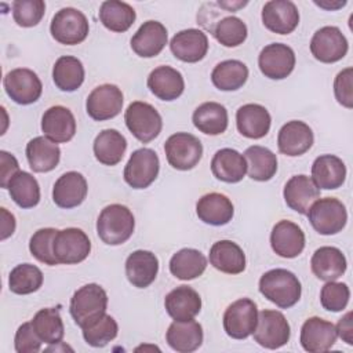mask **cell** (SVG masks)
Instances as JSON below:
<instances>
[{"instance_id": "1", "label": "cell", "mask_w": 353, "mask_h": 353, "mask_svg": "<svg viewBox=\"0 0 353 353\" xmlns=\"http://www.w3.org/2000/svg\"><path fill=\"white\" fill-rule=\"evenodd\" d=\"M259 292L272 303L281 309L294 306L302 294L301 281L287 269H272L259 279Z\"/></svg>"}, {"instance_id": "2", "label": "cell", "mask_w": 353, "mask_h": 353, "mask_svg": "<svg viewBox=\"0 0 353 353\" xmlns=\"http://www.w3.org/2000/svg\"><path fill=\"white\" fill-rule=\"evenodd\" d=\"M135 219L128 207L123 204L106 205L98 216L97 233L108 245H120L134 233Z\"/></svg>"}, {"instance_id": "3", "label": "cell", "mask_w": 353, "mask_h": 353, "mask_svg": "<svg viewBox=\"0 0 353 353\" xmlns=\"http://www.w3.org/2000/svg\"><path fill=\"white\" fill-rule=\"evenodd\" d=\"M108 294L95 283L80 287L70 298L69 312L74 323L81 328L88 321L106 313Z\"/></svg>"}, {"instance_id": "4", "label": "cell", "mask_w": 353, "mask_h": 353, "mask_svg": "<svg viewBox=\"0 0 353 353\" xmlns=\"http://www.w3.org/2000/svg\"><path fill=\"white\" fill-rule=\"evenodd\" d=\"M306 215L313 229L323 236L339 233L347 222L346 207L335 197L317 199Z\"/></svg>"}, {"instance_id": "5", "label": "cell", "mask_w": 353, "mask_h": 353, "mask_svg": "<svg viewBox=\"0 0 353 353\" xmlns=\"http://www.w3.org/2000/svg\"><path fill=\"white\" fill-rule=\"evenodd\" d=\"M124 121L130 132L142 143H148L159 137L163 128L160 113L148 102L135 101L128 105Z\"/></svg>"}, {"instance_id": "6", "label": "cell", "mask_w": 353, "mask_h": 353, "mask_svg": "<svg viewBox=\"0 0 353 353\" xmlns=\"http://www.w3.org/2000/svg\"><path fill=\"white\" fill-rule=\"evenodd\" d=\"M51 36L65 46L83 43L90 32L87 17L77 8L65 7L55 12L50 25Z\"/></svg>"}, {"instance_id": "7", "label": "cell", "mask_w": 353, "mask_h": 353, "mask_svg": "<svg viewBox=\"0 0 353 353\" xmlns=\"http://www.w3.org/2000/svg\"><path fill=\"white\" fill-rule=\"evenodd\" d=\"M168 164L179 171L194 168L203 157L200 139L189 132H175L164 143Z\"/></svg>"}, {"instance_id": "8", "label": "cell", "mask_w": 353, "mask_h": 353, "mask_svg": "<svg viewBox=\"0 0 353 353\" xmlns=\"http://www.w3.org/2000/svg\"><path fill=\"white\" fill-rule=\"evenodd\" d=\"M160 170V160L157 153L149 148H141L131 153L124 167V181L132 189H145L150 186Z\"/></svg>"}, {"instance_id": "9", "label": "cell", "mask_w": 353, "mask_h": 353, "mask_svg": "<svg viewBox=\"0 0 353 353\" xmlns=\"http://www.w3.org/2000/svg\"><path fill=\"white\" fill-rule=\"evenodd\" d=\"M254 339L266 349H279L290 341L291 330L285 316L279 310L265 309L258 313Z\"/></svg>"}, {"instance_id": "10", "label": "cell", "mask_w": 353, "mask_h": 353, "mask_svg": "<svg viewBox=\"0 0 353 353\" xmlns=\"http://www.w3.org/2000/svg\"><path fill=\"white\" fill-rule=\"evenodd\" d=\"M258 321L256 303L250 298H240L230 303L223 313V330L233 339L248 338Z\"/></svg>"}, {"instance_id": "11", "label": "cell", "mask_w": 353, "mask_h": 353, "mask_svg": "<svg viewBox=\"0 0 353 353\" xmlns=\"http://www.w3.org/2000/svg\"><path fill=\"white\" fill-rule=\"evenodd\" d=\"M91 251V241L79 228L58 230L54 240V255L58 263L76 265L83 262Z\"/></svg>"}, {"instance_id": "12", "label": "cell", "mask_w": 353, "mask_h": 353, "mask_svg": "<svg viewBox=\"0 0 353 353\" xmlns=\"http://www.w3.org/2000/svg\"><path fill=\"white\" fill-rule=\"evenodd\" d=\"M3 85L7 95L18 105L34 103L43 91L39 76L26 68L10 70L3 79Z\"/></svg>"}, {"instance_id": "13", "label": "cell", "mask_w": 353, "mask_h": 353, "mask_svg": "<svg viewBox=\"0 0 353 353\" xmlns=\"http://www.w3.org/2000/svg\"><path fill=\"white\" fill-rule=\"evenodd\" d=\"M347 50V40L336 26L320 28L310 40L312 55L323 63H334L341 61L346 55Z\"/></svg>"}, {"instance_id": "14", "label": "cell", "mask_w": 353, "mask_h": 353, "mask_svg": "<svg viewBox=\"0 0 353 353\" xmlns=\"http://www.w3.org/2000/svg\"><path fill=\"white\" fill-rule=\"evenodd\" d=\"M258 66L268 79H285L295 68V52L290 46L283 43L268 44L259 52Z\"/></svg>"}, {"instance_id": "15", "label": "cell", "mask_w": 353, "mask_h": 353, "mask_svg": "<svg viewBox=\"0 0 353 353\" xmlns=\"http://www.w3.org/2000/svg\"><path fill=\"white\" fill-rule=\"evenodd\" d=\"M123 92L114 84H101L87 97L85 110L95 121H103L116 117L123 108Z\"/></svg>"}, {"instance_id": "16", "label": "cell", "mask_w": 353, "mask_h": 353, "mask_svg": "<svg viewBox=\"0 0 353 353\" xmlns=\"http://www.w3.org/2000/svg\"><path fill=\"white\" fill-rule=\"evenodd\" d=\"M336 338V328L331 321L313 316L302 324L299 342L309 353H323L334 346Z\"/></svg>"}, {"instance_id": "17", "label": "cell", "mask_w": 353, "mask_h": 353, "mask_svg": "<svg viewBox=\"0 0 353 353\" xmlns=\"http://www.w3.org/2000/svg\"><path fill=\"white\" fill-rule=\"evenodd\" d=\"M262 23L277 34L292 33L299 23V11L290 0H270L262 8Z\"/></svg>"}, {"instance_id": "18", "label": "cell", "mask_w": 353, "mask_h": 353, "mask_svg": "<svg viewBox=\"0 0 353 353\" xmlns=\"http://www.w3.org/2000/svg\"><path fill=\"white\" fill-rule=\"evenodd\" d=\"M170 50L175 58L182 62L196 63L201 61L208 51L207 34L200 29H185L174 34L170 41Z\"/></svg>"}, {"instance_id": "19", "label": "cell", "mask_w": 353, "mask_h": 353, "mask_svg": "<svg viewBox=\"0 0 353 353\" xmlns=\"http://www.w3.org/2000/svg\"><path fill=\"white\" fill-rule=\"evenodd\" d=\"M313 141L314 137L312 128L301 120L285 123L277 134V148L280 153L290 157L306 153L312 148Z\"/></svg>"}, {"instance_id": "20", "label": "cell", "mask_w": 353, "mask_h": 353, "mask_svg": "<svg viewBox=\"0 0 353 353\" xmlns=\"http://www.w3.org/2000/svg\"><path fill=\"white\" fill-rule=\"evenodd\" d=\"M41 131L50 141L66 143L76 134V119L68 108L62 105L51 106L41 117Z\"/></svg>"}, {"instance_id": "21", "label": "cell", "mask_w": 353, "mask_h": 353, "mask_svg": "<svg viewBox=\"0 0 353 353\" xmlns=\"http://www.w3.org/2000/svg\"><path fill=\"white\" fill-rule=\"evenodd\" d=\"M272 250L283 258H296L305 248V233L294 222L281 219L270 233Z\"/></svg>"}, {"instance_id": "22", "label": "cell", "mask_w": 353, "mask_h": 353, "mask_svg": "<svg viewBox=\"0 0 353 353\" xmlns=\"http://www.w3.org/2000/svg\"><path fill=\"white\" fill-rule=\"evenodd\" d=\"M168 33L165 26L159 21L143 22L131 37L132 51L142 58L157 57L165 47Z\"/></svg>"}, {"instance_id": "23", "label": "cell", "mask_w": 353, "mask_h": 353, "mask_svg": "<svg viewBox=\"0 0 353 353\" xmlns=\"http://www.w3.org/2000/svg\"><path fill=\"white\" fill-rule=\"evenodd\" d=\"M88 192L85 178L77 171L62 174L54 183L52 200L59 208H74L80 205Z\"/></svg>"}, {"instance_id": "24", "label": "cell", "mask_w": 353, "mask_h": 353, "mask_svg": "<svg viewBox=\"0 0 353 353\" xmlns=\"http://www.w3.org/2000/svg\"><path fill=\"white\" fill-rule=\"evenodd\" d=\"M285 204L298 214H307L310 205L320 199V189L307 175L299 174L291 176L283 190Z\"/></svg>"}, {"instance_id": "25", "label": "cell", "mask_w": 353, "mask_h": 353, "mask_svg": "<svg viewBox=\"0 0 353 353\" xmlns=\"http://www.w3.org/2000/svg\"><path fill=\"white\" fill-rule=\"evenodd\" d=\"M272 117L268 109L259 103H245L236 112L237 131L250 139H261L268 135Z\"/></svg>"}, {"instance_id": "26", "label": "cell", "mask_w": 353, "mask_h": 353, "mask_svg": "<svg viewBox=\"0 0 353 353\" xmlns=\"http://www.w3.org/2000/svg\"><path fill=\"white\" fill-rule=\"evenodd\" d=\"M164 307L175 321L192 320L201 310V298L192 287L179 285L165 295Z\"/></svg>"}, {"instance_id": "27", "label": "cell", "mask_w": 353, "mask_h": 353, "mask_svg": "<svg viewBox=\"0 0 353 353\" xmlns=\"http://www.w3.org/2000/svg\"><path fill=\"white\" fill-rule=\"evenodd\" d=\"M159 259L152 251L137 250L125 259V276L137 288L149 287L157 277Z\"/></svg>"}, {"instance_id": "28", "label": "cell", "mask_w": 353, "mask_h": 353, "mask_svg": "<svg viewBox=\"0 0 353 353\" xmlns=\"http://www.w3.org/2000/svg\"><path fill=\"white\" fill-rule=\"evenodd\" d=\"M148 88L161 101H174L185 90V81L179 70L161 65L154 68L148 76Z\"/></svg>"}, {"instance_id": "29", "label": "cell", "mask_w": 353, "mask_h": 353, "mask_svg": "<svg viewBox=\"0 0 353 353\" xmlns=\"http://www.w3.org/2000/svg\"><path fill=\"white\" fill-rule=\"evenodd\" d=\"M196 214L200 221L212 226H222L232 221L234 208L230 199L222 193H207L196 204Z\"/></svg>"}, {"instance_id": "30", "label": "cell", "mask_w": 353, "mask_h": 353, "mask_svg": "<svg viewBox=\"0 0 353 353\" xmlns=\"http://www.w3.org/2000/svg\"><path fill=\"white\" fill-rule=\"evenodd\" d=\"M313 274L323 281H335L347 268V262L342 251L336 247L324 245L314 251L310 259Z\"/></svg>"}, {"instance_id": "31", "label": "cell", "mask_w": 353, "mask_h": 353, "mask_svg": "<svg viewBox=\"0 0 353 353\" xmlns=\"http://www.w3.org/2000/svg\"><path fill=\"white\" fill-rule=\"evenodd\" d=\"M168 346L178 353H190L203 343V327L196 320L172 321L165 332Z\"/></svg>"}, {"instance_id": "32", "label": "cell", "mask_w": 353, "mask_h": 353, "mask_svg": "<svg viewBox=\"0 0 353 353\" xmlns=\"http://www.w3.org/2000/svg\"><path fill=\"white\" fill-rule=\"evenodd\" d=\"M312 179L319 189H338L346 179V165L335 154H321L312 164Z\"/></svg>"}, {"instance_id": "33", "label": "cell", "mask_w": 353, "mask_h": 353, "mask_svg": "<svg viewBox=\"0 0 353 353\" xmlns=\"http://www.w3.org/2000/svg\"><path fill=\"white\" fill-rule=\"evenodd\" d=\"M210 263L226 274H239L245 269V255L232 240H219L210 248Z\"/></svg>"}, {"instance_id": "34", "label": "cell", "mask_w": 353, "mask_h": 353, "mask_svg": "<svg viewBox=\"0 0 353 353\" xmlns=\"http://www.w3.org/2000/svg\"><path fill=\"white\" fill-rule=\"evenodd\" d=\"M212 175L226 183L240 182L247 172V163L241 153L234 149H219L211 160Z\"/></svg>"}, {"instance_id": "35", "label": "cell", "mask_w": 353, "mask_h": 353, "mask_svg": "<svg viewBox=\"0 0 353 353\" xmlns=\"http://www.w3.org/2000/svg\"><path fill=\"white\" fill-rule=\"evenodd\" d=\"M26 159L34 172H50L59 163L61 149L47 137H36L26 145Z\"/></svg>"}, {"instance_id": "36", "label": "cell", "mask_w": 353, "mask_h": 353, "mask_svg": "<svg viewBox=\"0 0 353 353\" xmlns=\"http://www.w3.org/2000/svg\"><path fill=\"white\" fill-rule=\"evenodd\" d=\"M92 150L101 164L116 165L121 161L127 150V139L117 130H102L94 139Z\"/></svg>"}, {"instance_id": "37", "label": "cell", "mask_w": 353, "mask_h": 353, "mask_svg": "<svg viewBox=\"0 0 353 353\" xmlns=\"http://www.w3.org/2000/svg\"><path fill=\"white\" fill-rule=\"evenodd\" d=\"M192 121L200 132L207 135H219L228 128V110L218 102H204L194 109Z\"/></svg>"}, {"instance_id": "38", "label": "cell", "mask_w": 353, "mask_h": 353, "mask_svg": "<svg viewBox=\"0 0 353 353\" xmlns=\"http://www.w3.org/2000/svg\"><path fill=\"white\" fill-rule=\"evenodd\" d=\"M244 159L247 163L248 176L254 181H270L277 171V157L268 148L252 145L245 149Z\"/></svg>"}, {"instance_id": "39", "label": "cell", "mask_w": 353, "mask_h": 353, "mask_svg": "<svg viewBox=\"0 0 353 353\" xmlns=\"http://www.w3.org/2000/svg\"><path fill=\"white\" fill-rule=\"evenodd\" d=\"M207 268V258L194 248H182L170 259V272L179 280L200 277Z\"/></svg>"}, {"instance_id": "40", "label": "cell", "mask_w": 353, "mask_h": 353, "mask_svg": "<svg viewBox=\"0 0 353 353\" xmlns=\"http://www.w3.org/2000/svg\"><path fill=\"white\" fill-rule=\"evenodd\" d=\"M98 17L106 29L110 32L123 33L132 26L137 14L135 10L124 1L108 0L101 4Z\"/></svg>"}, {"instance_id": "41", "label": "cell", "mask_w": 353, "mask_h": 353, "mask_svg": "<svg viewBox=\"0 0 353 353\" xmlns=\"http://www.w3.org/2000/svg\"><path fill=\"white\" fill-rule=\"evenodd\" d=\"M247 79L248 68L239 59L222 61L211 72V81L221 91H236L245 84Z\"/></svg>"}, {"instance_id": "42", "label": "cell", "mask_w": 353, "mask_h": 353, "mask_svg": "<svg viewBox=\"0 0 353 353\" xmlns=\"http://www.w3.org/2000/svg\"><path fill=\"white\" fill-rule=\"evenodd\" d=\"M52 80L61 91H76L84 81V66L81 61L72 55L59 57L52 68Z\"/></svg>"}, {"instance_id": "43", "label": "cell", "mask_w": 353, "mask_h": 353, "mask_svg": "<svg viewBox=\"0 0 353 353\" xmlns=\"http://www.w3.org/2000/svg\"><path fill=\"white\" fill-rule=\"evenodd\" d=\"M32 325L41 342L47 345H58L63 339L65 327L58 307L40 309L33 316Z\"/></svg>"}, {"instance_id": "44", "label": "cell", "mask_w": 353, "mask_h": 353, "mask_svg": "<svg viewBox=\"0 0 353 353\" xmlns=\"http://www.w3.org/2000/svg\"><path fill=\"white\" fill-rule=\"evenodd\" d=\"M7 189L12 201L21 208H33L40 201L39 182L26 171H18L8 182Z\"/></svg>"}, {"instance_id": "45", "label": "cell", "mask_w": 353, "mask_h": 353, "mask_svg": "<svg viewBox=\"0 0 353 353\" xmlns=\"http://www.w3.org/2000/svg\"><path fill=\"white\" fill-rule=\"evenodd\" d=\"M84 341L92 347H103L117 336L119 325L116 320L103 313L81 327Z\"/></svg>"}, {"instance_id": "46", "label": "cell", "mask_w": 353, "mask_h": 353, "mask_svg": "<svg viewBox=\"0 0 353 353\" xmlns=\"http://www.w3.org/2000/svg\"><path fill=\"white\" fill-rule=\"evenodd\" d=\"M43 284L41 270L32 263L17 265L8 276L10 291L17 295H28L36 292Z\"/></svg>"}, {"instance_id": "47", "label": "cell", "mask_w": 353, "mask_h": 353, "mask_svg": "<svg viewBox=\"0 0 353 353\" xmlns=\"http://www.w3.org/2000/svg\"><path fill=\"white\" fill-rule=\"evenodd\" d=\"M211 32L216 41L223 47H237L245 41L248 34L247 25L234 15H228L219 19L215 26L211 28Z\"/></svg>"}, {"instance_id": "48", "label": "cell", "mask_w": 353, "mask_h": 353, "mask_svg": "<svg viewBox=\"0 0 353 353\" xmlns=\"http://www.w3.org/2000/svg\"><path fill=\"white\" fill-rule=\"evenodd\" d=\"M58 230L54 228H43L36 230L29 240V251L39 262L55 266L58 261L54 255V240Z\"/></svg>"}, {"instance_id": "49", "label": "cell", "mask_w": 353, "mask_h": 353, "mask_svg": "<svg viewBox=\"0 0 353 353\" xmlns=\"http://www.w3.org/2000/svg\"><path fill=\"white\" fill-rule=\"evenodd\" d=\"M12 18L22 28L36 26L44 17L46 3L43 0H15L11 6Z\"/></svg>"}, {"instance_id": "50", "label": "cell", "mask_w": 353, "mask_h": 353, "mask_svg": "<svg viewBox=\"0 0 353 353\" xmlns=\"http://www.w3.org/2000/svg\"><path fill=\"white\" fill-rule=\"evenodd\" d=\"M350 290L345 283L327 281L320 292L321 306L328 312H342L349 302Z\"/></svg>"}, {"instance_id": "51", "label": "cell", "mask_w": 353, "mask_h": 353, "mask_svg": "<svg viewBox=\"0 0 353 353\" xmlns=\"http://www.w3.org/2000/svg\"><path fill=\"white\" fill-rule=\"evenodd\" d=\"M14 347L17 353H36L41 349V339L37 336L32 321L23 323L18 327L14 338Z\"/></svg>"}, {"instance_id": "52", "label": "cell", "mask_w": 353, "mask_h": 353, "mask_svg": "<svg viewBox=\"0 0 353 353\" xmlns=\"http://www.w3.org/2000/svg\"><path fill=\"white\" fill-rule=\"evenodd\" d=\"M334 94L336 101L347 108H353V69L346 68L341 70L334 80Z\"/></svg>"}, {"instance_id": "53", "label": "cell", "mask_w": 353, "mask_h": 353, "mask_svg": "<svg viewBox=\"0 0 353 353\" xmlns=\"http://www.w3.org/2000/svg\"><path fill=\"white\" fill-rule=\"evenodd\" d=\"M0 186L7 189L11 178L19 171V164L15 156L6 150H0Z\"/></svg>"}, {"instance_id": "54", "label": "cell", "mask_w": 353, "mask_h": 353, "mask_svg": "<svg viewBox=\"0 0 353 353\" xmlns=\"http://www.w3.org/2000/svg\"><path fill=\"white\" fill-rule=\"evenodd\" d=\"M336 334L347 345H353V325H352V312H347L336 324Z\"/></svg>"}, {"instance_id": "55", "label": "cell", "mask_w": 353, "mask_h": 353, "mask_svg": "<svg viewBox=\"0 0 353 353\" xmlns=\"http://www.w3.org/2000/svg\"><path fill=\"white\" fill-rule=\"evenodd\" d=\"M1 212V240L8 239L15 232V216L7 211V208H0Z\"/></svg>"}, {"instance_id": "56", "label": "cell", "mask_w": 353, "mask_h": 353, "mask_svg": "<svg viewBox=\"0 0 353 353\" xmlns=\"http://www.w3.org/2000/svg\"><path fill=\"white\" fill-rule=\"evenodd\" d=\"M219 7L225 8L226 11H237L239 8L247 6V1H218L216 3Z\"/></svg>"}]
</instances>
